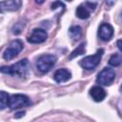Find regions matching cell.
<instances>
[{"label":"cell","instance_id":"1","mask_svg":"<svg viewBox=\"0 0 122 122\" xmlns=\"http://www.w3.org/2000/svg\"><path fill=\"white\" fill-rule=\"evenodd\" d=\"M30 69V63L28 59H22L18 61L15 64H12L10 66H2L1 71L3 73H7L12 76H17L20 78H23L27 76Z\"/></svg>","mask_w":122,"mask_h":122},{"label":"cell","instance_id":"2","mask_svg":"<svg viewBox=\"0 0 122 122\" xmlns=\"http://www.w3.org/2000/svg\"><path fill=\"white\" fill-rule=\"evenodd\" d=\"M103 53H104V50L103 49L97 50V51L93 55H89V56L84 57L80 61V66L82 68H84L85 70H88V71L93 70L100 63V60H101V58L103 56Z\"/></svg>","mask_w":122,"mask_h":122},{"label":"cell","instance_id":"3","mask_svg":"<svg viewBox=\"0 0 122 122\" xmlns=\"http://www.w3.org/2000/svg\"><path fill=\"white\" fill-rule=\"evenodd\" d=\"M57 58L53 54H44L41 55L36 61V68L39 71L46 73L51 71V69L55 65Z\"/></svg>","mask_w":122,"mask_h":122},{"label":"cell","instance_id":"4","mask_svg":"<svg viewBox=\"0 0 122 122\" xmlns=\"http://www.w3.org/2000/svg\"><path fill=\"white\" fill-rule=\"evenodd\" d=\"M31 104L30 98L25 95V94H12L10 97V101H9V107L10 110H16V109H20L23 107H27L30 106Z\"/></svg>","mask_w":122,"mask_h":122},{"label":"cell","instance_id":"5","mask_svg":"<svg viewBox=\"0 0 122 122\" xmlns=\"http://www.w3.org/2000/svg\"><path fill=\"white\" fill-rule=\"evenodd\" d=\"M24 48V44L21 40L16 39L13 40L10 46L6 49V51L3 53V58L5 60H11L12 58H14L15 56L18 55V53L23 50Z\"/></svg>","mask_w":122,"mask_h":122},{"label":"cell","instance_id":"6","mask_svg":"<svg viewBox=\"0 0 122 122\" xmlns=\"http://www.w3.org/2000/svg\"><path fill=\"white\" fill-rule=\"evenodd\" d=\"M114 78H115V72H114V71L112 69H110V68H105V69H103L98 73L97 78H96V81L100 85L110 86L114 81Z\"/></svg>","mask_w":122,"mask_h":122},{"label":"cell","instance_id":"7","mask_svg":"<svg viewBox=\"0 0 122 122\" xmlns=\"http://www.w3.org/2000/svg\"><path fill=\"white\" fill-rule=\"evenodd\" d=\"M96 7L95 3L92 2H86L85 4H81L76 9V16L80 19H87L90 17L91 11L93 10Z\"/></svg>","mask_w":122,"mask_h":122},{"label":"cell","instance_id":"8","mask_svg":"<svg viewBox=\"0 0 122 122\" xmlns=\"http://www.w3.org/2000/svg\"><path fill=\"white\" fill-rule=\"evenodd\" d=\"M47 37H48V33L46 32V30H44L43 29L36 28L32 30L31 34L28 37V42L31 44H39L46 41Z\"/></svg>","mask_w":122,"mask_h":122},{"label":"cell","instance_id":"9","mask_svg":"<svg viewBox=\"0 0 122 122\" xmlns=\"http://www.w3.org/2000/svg\"><path fill=\"white\" fill-rule=\"evenodd\" d=\"M98 34H99V37L103 41H109L112 39L113 35V28L112 27V25L108 23H103L99 27Z\"/></svg>","mask_w":122,"mask_h":122},{"label":"cell","instance_id":"10","mask_svg":"<svg viewBox=\"0 0 122 122\" xmlns=\"http://www.w3.org/2000/svg\"><path fill=\"white\" fill-rule=\"evenodd\" d=\"M71 77V73L67 69H59L53 74V79L57 83H64L70 80Z\"/></svg>","mask_w":122,"mask_h":122},{"label":"cell","instance_id":"11","mask_svg":"<svg viewBox=\"0 0 122 122\" xmlns=\"http://www.w3.org/2000/svg\"><path fill=\"white\" fill-rule=\"evenodd\" d=\"M90 94L95 102H101L106 97V92L99 86H94L90 90Z\"/></svg>","mask_w":122,"mask_h":122},{"label":"cell","instance_id":"12","mask_svg":"<svg viewBox=\"0 0 122 122\" xmlns=\"http://www.w3.org/2000/svg\"><path fill=\"white\" fill-rule=\"evenodd\" d=\"M21 7V0H6L1 2V10H16Z\"/></svg>","mask_w":122,"mask_h":122},{"label":"cell","instance_id":"13","mask_svg":"<svg viewBox=\"0 0 122 122\" xmlns=\"http://www.w3.org/2000/svg\"><path fill=\"white\" fill-rule=\"evenodd\" d=\"M70 37L72 40H78L82 36V29L79 26H72L69 30Z\"/></svg>","mask_w":122,"mask_h":122},{"label":"cell","instance_id":"14","mask_svg":"<svg viewBox=\"0 0 122 122\" xmlns=\"http://www.w3.org/2000/svg\"><path fill=\"white\" fill-rule=\"evenodd\" d=\"M109 64L112 67H117L122 64V55L119 53L112 54L109 59Z\"/></svg>","mask_w":122,"mask_h":122},{"label":"cell","instance_id":"15","mask_svg":"<svg viewBox=\"0 0 122 122\" xmlns=\"http://www.w3.org/2000/svg\"><path fill=\"white\" fill-rule=\"evenodd\" d=\"M85 43H81L74 51H71V53L70 54V56H69V58L70 59H73L74 57H76V56H78V55H81V54H83V53H85V51H86V50H85Z\"/></svg>","mask_w":122,"mask_h":122},{"label":"cell","instance_id":"16","mask_svg":"<svg viewBox=\"0 0 122 122\" xmlns=\"http://www.w3.org/2000/svg\"><path fill=\"white\" fill-rule=\"evenodd\" d=\"M9 101H10L9 94L6 92L1 91V92H0V109L4 110L9 105Z\"/></svg>","mask_w":122,"mask_h":122},{"label":"cell","instance_id":"17","mask_svg":"<svg viewBox=\"0 0 122 122\" xmlns=\"http://www.w3.org/2000/svg\"><path fill=\"white\" fill-rule=\"evenodd\" d=\"M24 26H25L24 23H23V24H22L21 22L16 23V24L13 26V28H12V33H14V34H18V33H20L21 30H23Z\"/></svg>","mask_w":122,"mask_h":122},{"label":"cell","instance_id":"18","mask_svg":"<svg viewBox=\"0 0 122 122\" xmlns=\"http://www.w3.org/2000/svg\"><path fill=\"white\" fill-rule=\"evenodd\" d=\"M51 7V10H56V9H58V8H61V9H64V10H65V5H64L62 2H60V1H55V2H53Z\"/></svg>","mask_w":122,"mask_h":122},{"label":"cell","instance_id":"19","mask_svg":"<svg viewBox=\"0 0 122 122\" xmlns=\"http://www.w3.org/2000/svg\"><path fill=\"white\" fill-rule=\"evenodd\" d=\"M116 45H117V48L120 50V51H122V40H117Z\"/></svg>","mask_w":122,"mask_h":122},{"label":"cell","instance_id":"20","mask_svg":"<svg viewBox=\"0 0 122 122\" xmlns=\"http://www.w3.org/2000/svg\"><path fill=\"white\" fill-rule=\"evenodd\" d=\"M24 114H25V112H17V113L15 114V118L21 117V116H23Z\"/></svg>","mask_w":122,"mask_h":122},{"label":"cell","instance_id":"21","mask_svg":"<svg viewBox=\"0 0 122 122\" xmlns=\"http://www.w3.org/2000/svg\"><path fill=\"white\" fill-rule=\"evenodd\" d=\"M35 2H36L37 4H39V5H41V4H43V3L45 2V0H35Z\"/></svg>","mask_w":122,"mask_h":122},{"label":"cell","instance_id":"22","mask_svg":"<svg viewBox=\"0 0 122 122\" xmlns=\"http://www.w3.org/2000/svg\"><path fill=\"white\" fill-rule=\"evenodd\" d=\"M67 1H71V0H67Z\"/></svg>","mask_w":122,"mask_h":122}]
</instances>
